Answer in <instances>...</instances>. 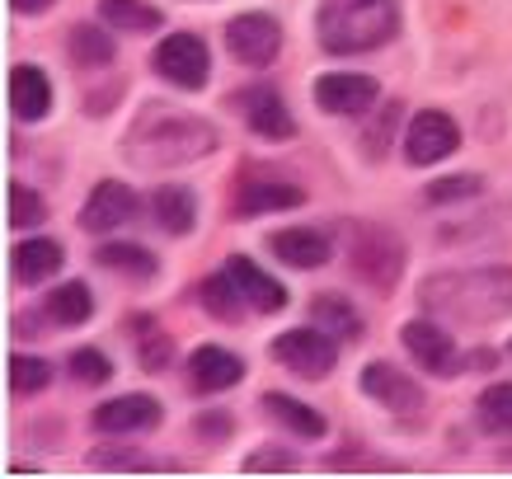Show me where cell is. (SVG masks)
Wrapping results in <instances>:
<instances>
[{
    "label": "cell",
    "mask_w": 512,
    "mask_h": 479,
    "mask_svg": "<svg viewBox=\"0 0 512 479\" xmlns=\"http://www.w3.org/2000/svg\"><path fill=\"white\" fill-rule=\"evenodd\" d=\"M212 151H217V127L193 118V113H174L170 104H151L127 137V160L146 165V170L193 165Z\"/></svg>",
    "instance_id": "obj_2"
},
{
    "label": "cell",
    "mask_w": 512,
    "mask_h": 479,
    "mask_svg": "<svg viewBox=\"0 0 512 479\" xmlns=\"http://www.w3.org/2000/svg\"><path fill=\"white\" fill-rule=\"evenodd\" d=\"M395 33H400L395 0H320V47L334 57L386 47Z\"/></svg>",
    "instance_id": "obj_3"
},
{
    "label": "cell",
    "mask_w": 512,
    "mask_h": 479,
    "mask_svg": "<svg viewBox=\"0 0 512 479\" xmlns=\"http://www.w3.org/2000/svg\"><path fill=\"white\" fill-rule=\"evenodd\" d=\"M137 217V193L127 184H118V179H104V184L90 193V202L80 207V226L85 231H118V226H127V221Z\"/></svg>",
    "instance_id": "obj_13"
},
{
    "label": "cell",
    "mask_w": 512,
    "mask_h": 479,
    "mask_svg": "<svg viewBox=\"0 0 512 479\" xmlns=\"http://www.w3.org/2000/svg\"><path fill=\"white\" fill-rule=\"evenodd\" d=\"M94 259L104 263L109 273H123V278H156V259H151V249H141V245H104Z\"/></svg>",
    "instance_id": "obj_27"
},
{
    "label": "cell",
    "mask_w": 512,
    "mask_h": 479,
    "mask_svg": "<svg viewBox=\"0 0 512 479\" xmlns=\"http://www.w3.org/2000/svg\"><path fill=\"white\" fill-rule=\"evenodd\" d=\"M362 390L390 414H419L423 409L419 381H409V371H400L395 362H367L362 367Z\"/></svg>",
    "instance_id": "obj_10"
},
{
    "label": "cell",
    "mask_w": 512,
    "mask_h": 479,
    "mask_svg": "<svg viewBox=\"0 0 512 479\" xmlns=\"http://www.w3.org/2000/svg\"><path fill=\"white\" fill-rule=\"evenodd\" d=\"M235 104H245V123L249 132H259V137H273V141H287L296 132L292 127V113H287V104H282L278 90H268V85H254V90H245Z\"/></svg>",
    "instance_id": "obj_15"
},
{
    "label": "cell",
    "mask_w": 512,
    "mask_h": 479,
    "mask_svg": "<svg viewBox=\"0 0 512 479\" xmlns=\"http://www.w3.org/2000/svg\"><path fill=\"white\" fill-rule=\"evenodd\" d=\"M400 339L423 371H433V376H456L461 371V353H456V339L447 334V325H437V320H409L400 329Z\"/></svg>",
    "instance_id": "obj_9"
},
{
    "label": "cell",
    "mask_w": 512,
    "mask_h": 479,
    "mask_svg": "<svg viewBox=\"0 0 512 479\" xmlns=\"http://www.w3.org/2000/svg\"><path fill=\"white\" fill-rule=\"evenodd\" d=\"M484 188L480 174H456V179H437L433 188H428V202H456V198H475Z\"/></svg>",
    "instance_id": "obj_33"
},
{
    "label": "cell",
    "mask_w": 512,
    "mask_h": 479,
    "mask_svg": "<svg viewBox=\"0 0 512 479\" xmlns=\"http://www.w3.org/2000/svg\"><path fill=\"white\" fill-rule=\"evenodd\" d=\"M231 278L240 282L245 301L259 310V315H278V310L287 306V287H282L278 278H268L264 268L254 259H245V254H231Z\"/></svg>",
    "instance_id": "obj_17"
},
{
    "label": "cell",
    "mask_w": 512,
    "mask_h": 479,
    "mask_svg": "<svg viewBox=\"0 0 512 479\" xmlns=\"http://www.w3.org/2000/svg\"><path fill=\"white\" fill-rule=\"evenodd\" d=\"M419 306L456 325H489L512 315V268H456L419 287Z\"/></svg>",
    "instance_id": "obj_1"
},
{
    "label": "cell",
    "mask_w": 512,
    "mask_h": 479,
    "mask_svg": "<svg viewBox=\"0 0 512 479\" xmlns=\"http://www.w3.org/2000/svg\"><path fill=\"white\" fill-rule=\"evenodd\" d=\"M151 212H156V221L165 226L170 235H184L193 231V217H198V202H193V193L179 184H165L156 188V198H151Z\"/></svg>",
    "instance_id": "obj_21"
},
{
    "label": "cell",
    "mask_w": 512,
    "mask_h": 479,
    "mask_svg": "<svg viewBox=\"0 0 512 479\" xmlns=\"http://www.w3.org/2000/svg\"><path fill=\"white\" fill-rule=\"evenodd\" d=\"M47 217V202L38 198V193H33L29 184H10V226H19V231H24V226H38V221Z\"/></svg>",
    "instance_id": "obj_31"
},
{
    "label": "cell",
    "mask_w": 512,
    "mask_h": 479,
    "mask_svg": "<svg viewBox=\"0 0 512 479\" xmlns=\"http://www.w3.org/2000/svg\"><path fill=\"white\" fill-rule=\"evenodd\" d=\"M156 423H160V400H151V395H118V400H109L94 414L99 433H151Z\"/></svg>",
    "instance_id": "obj_16"
},
{
    "label": "cell",
    "mask_w": 512,
    "mask_h": 479,
    "mask_svg": "<svg viewBox=\"0 0 512 479\" xmlns=\"http://www.w3.org/2000/svg\"><path fill=\"white\" fill-rule=\"evenodd\" d=\"M273 357H278L282 367H292L296 376H306V381H320V376H329L334 371V357H339V348H334V339H329L325 329H287V334H278V343H273Z\"/></svg>",
    "instance_id": "obj_7"
},
{
    "label": "cell",
    "mask_w": 512,
    "mask_h": 479,
    "mask_svg": "<svg viewBox=\"0 0 512 479\" xmlns=\"http://www.w3.org/2000/svg\"><path fill=\"white\" fill-rule=\"evenodd\" d=\"M311 320L325 334H339V339H357L362 334V315L348 306V296H334V292H320L311 301Z\"/></svg>",
    "instance_id": "obj_24"
},
{
    "label": "cell",
    "mask_w": 512,
    "mask_h": 479,
    "mask_svg": "<svg viewBox=\"0 0 512 479\" xmlns=\"http://www.w3.org/2000/svg\"><path fill=\"white\" fill-rule=\"evenodd\" d=\"M43 310H47V320L52 325H85L90 320V310H94V301H90V287L85 282H66V287H52L47 292V301H43Z\"/></svg>",
    "instance_id": "obj_23"
},
{
    "label": "cell",
    "mask_w": 512,
    "mask_h": 479,
    "mask_svg": "<svg viewBox=\"0 0 512 479\" xmlns=\"http://www.w3.org/2000/svg\"><path fill=\"white\" fill-rule=\"evenodd\" d=\"M47 381H52V367L43 357H24V353L10 357V390L15 395H38V390H47Z\"/></svg>",
    "instance_id": "obj_30"
},
{
    "label": "cell",
    "mask_w": 512,
    "mask_h": 479,
    "mask_svg": "<svg viewBox=\"0 0 512 479\" xmlns=\"http://www.w3.org/2000/svg\"><path fill=\"white\" fill-rule=\"evenodd\" d=\"M376 80L357 76V71H334V76L315 80V104L325 113H339V118H353V113H367L376 104Z\"/></svg>",
    "instance_id": "obj_12"
},
{
    "label": "cell",
    "mask_w": 512,
    "mask_h": 479,
    "mask_svg": "<svg viewBox=\"0 0 512 479\" xmlns=\"http://www.w3.org/2000/svg\"><path fill=\"white\" fill-rule=\"evenodd\" d=\"M480 423L489 433H512V381L489 386L480 395Z\"/></svg>",
    "instance_id": "obj_29"
},
{
    "label": "cell",
    "mask_w": 512,
    "mask_h": 479,
    "mask_svg": "<svg viewBox=\"0 0 512 479\" xmlns=\"http://www.w3.org/2000/svg\"><path fill=\"white\" fill-rule=\"evenodd\" d=\"M99 19L118 33H151L160 29V10L146 0H99Z\"/></svg>",
    "instance_id": "obj_25"
},
{
    "label": "cell",
    "mask_w": 512,
    "mask_h": 479,
    "mask_svg": "<svg viewBox=\"0 0 512 479\" xmlns=\"http://www.w3.org/2000/svg\"><path fill=\"white\" fill-rule=\"evenodd\" d=\"M137 357H141V367H146V371H160L165 362H170V339H165V334L151 325V334L137 343Z\"/></svg>",
    "instance_id": "obj_34"
},
{
    "label": "cell",
    "mask_w": 512,
    "mask_h": 479,
    "mask_svg": "<svg viewBox=\"0 0 512 479\" xmlns=\"http://www.w3.org/2000/svg\"><path fill=\"white\" fill-rule=\"evenodd\" d=\"M226 47H231L235 62L268 66L282 47V24L273 15H235L226 24Z\"/></svg>",
    "instance_id": "obj_8"
},
{
    "label": "cell",
    "mask_w": 512,
    "mask_h": 479,
    "mask_svg": "<svg viewBox=\"0 0 512 479\" xmlns=\"http://www.w3.org/2000/svg\"><path fill=\"white\" fill-rule=\"evenodd\" d=\"M240 376H245V362L217 343H207L198 353L188 357V386L198 390V395H221V390L240 386Z\"/></svg>",
    "instance_id": "obj_14"
},
{
    "label": "cell",
    "mask_w": 512,
    "mask_h": 479,
    "mask_svg": "<svg viewBox=\"0 0 512 479\" xmlns=\"http://www.w3.org/2000/svg\"><path fill=\"white\" fill-rule=\"evenodd\" d=\"M10 109L24 123H38L47 109H52V85L38 66H15L10 71Z\"/></svg>",
    "instance_id": "obj_18"
},
{
    "label": "cell",
    "mask_w": 512,
    "mask_h": 479,
    "mask_svg": "<svg viewBox=\"0 0 512 479\" xmlns=\"http://www.w3.org/2000/svg\"><path fill=\"white\" fill-rule=\"evenodd\" d=\"M15 278L24 282V287H38V282H47L52 273H62V245L57 240H24V245H15Z\"/></svg>",
    "instance_id": "obj_20"
},
{
    "label": "cell",
    "mask_w": 512,
    "mask_h": 479,
    "mask_svg": "<svg viewBox=\"0 0 512 479\" xmlns=\"http://www.w3.org/2000/svg\"><path fill=\"white\" fill-rule=\"evenodd\" d=\"M273 254L292 268H325L329 263V235L325 231H306V226H292V231H278L273 240Z\"/></svg>",
    "instance_id": "obj_19"
},
{
    "label": "cell",
    "mask_w": 512,
    "mask_h": 479,
    "mask_svg": "<svg viewBox=\"0 0 512 479\" xmlns=\"http://www.w3.org/2000/svg\"><path fill=\"white\" fill-rule=\"evenodd\" d=\"M10 5H15L19 15H43V10H52L57 0H10Z\"/></svg>",
    "instance_id": "obj_37"
},
{
    "label": "cell",
    "mask_w": 512,
    "mask_h": 479,
    "mask_svg": "<svg viewBox=\"0 0 512 479\" xmlns=\"http://www.w3.org/2000/svg\"><path fill=\"white\" fill-rule=\"evenodd\" d=\"M348 259H353V273L376 292H390L400 282L404 268V245L386 226H353V240H348Z\"/></svg>",
    "instance_id": "obj_4"
},
{
    "label": "cell",
    "mask_w": 512,
    "mask_h": 479,
    "mask_svg": "<svg viewBox=\"0 0 512 479\" xmlns=\"http://www.w3.org/2000/svg\"><path fill=\"white\" fill-rule=\"evenodd\" d=\"M151 66H156V76H165L179 90H202L207 71H212V57H207V43H202L198 33H170L156 47Z\"/></svg>",
    "instance_id": "obj_6"
},
{
    "label": "cell",
    "mask_w": 512,
    "mask_h": 479,
    "mask_svg": "<svg viewBox=\"0 0 512 479\" xmlns=\"http://www.w3.org/2000/svg\"><path fill=\"white\" fill-rule=\"evenodd\" d=\"M306 193L292 184V179H278V174H249L235 184V217H259V212H287V207H301Z\"/></svg>",
    "instance_id": "obj_11"
},
{
    "label": "cell",
    "mask_w": 512,
    "mask_h": 479,
    "mask_svg": "<svg viewBox=\"0 0 512 479\" xmlns=\"http://www.w3.org/2000/svg\"><path fill=\"white\" fill-rule=\"evenodd\" d=\"M249 475H268V470H296V456H287V451H254L245 461Z\"/></svg>",
    "instance_id": "obj_36"
},
{
    "label": "cell",
    "mask_w": 512,
    "mask_h": 479,
    "mask_svg": "<svg viewBox=\"0 0 512 479\" xmlns=\"http://www.w3.org/2000/svg\"><path fill=\"white\" fill-rule=\"evenodd\" d=\"M240 282L231 278V268H226V273H217V278H207L202 282V306L212 310V315H217V320H226V325H231V320H240Z\"/></svg>",
    "instance_id": "obj_28"
},
{
    "label": "cell",
    "mask_w": 512,
    "mask_h": 479,
    "mask_svg": "<svg viewBox=\"0 0 512 479\" xmlns=\"http://www.w3.org/2000/svg\"><path fill=\"white\" fill-rule=\"evenodd\" d=\"M264 409L278 418L282 428H292L296 437H325V418L315 414L311 404L292 400V395H282V390H268V395H264Z\"/></svg>",
    "instance_id": "obj_22"
},
{
    "label": "cell",
    "mask_w": 512,
    "mask_h": 479,
    "mask_svg": "<svg viewBox=\"0 0 512 479\" xmlns=\"http://www.w3.org/2000/svg\"><path fill=\"white\" fill-rule=\"evenodd\" d=\"M71 376H76L80 386H104L113 376V362L99 348H80V353H71Z\"/></svg>",
    "instance_id": "obj_32"
},
{
    "label": "cell",
    "mask_w": 512,
    "mask_h": 479,
    "mask_svg": "<svg viewBox=\"0 0 512 479\" xmlns=\"http://www.w3.org/2000/svg\"><path fill=\"white\" fill-rule=\"evenodd\" d=\"M395 118H400V104H386V109H381V123H376V127H367V132H362V146H367V155H372V160H376V155H381V151H386L381 141H386V132H390V127H395Z\"/></svg>",
    "instance_id": "obj_35"
},
{
    "label": "cell",
    "mask_w": 512,
    "mask_h": 479,
    "mask_svg": "<svg viewBox=\"0 0 512 479\" xmlns=\"http://www.w3.org/2000/svg\"><path fill=\"white\" fill-rule=\"evenodd\" d=\"M202 433H221V437H226V433H231V418H226V414H212V418H202Z\"/></svg>",
    "instance_id": "obj_38"
},
{
    "label": "cell",
    "mask_w": 512,
    "mask_h": 479,
    "mask_svg": "<svg viewBox=\"0 0 512 479\" xmlns=\"http://www.w3.org/2000/svg\"><path fill=\"white\" fill-rule=\"evenodd\" d=\"M404 160L409 165H437V160H447L451 151H461V127L456 118L442 109H423L414 113V123L404 127Z\"/></svg>",
    "instance_id": "obj_5"
},
{
    "label": "cell",
    "mask_w": 512,
    "mask_h": 479,
    "mask_svg": "<svg viewBox=\"0 0 512 479\" xmlns=\"http://www.w3.org/2000/svg\"><path fill=\"white\" fill-rule=\"evenodd\" d=\"M66 47H71V62H76L80 71H99V66L113 62V38L104 29H94V24H76Z\"/></svg>",
    "instance_id": "obj_26"
}]
</instances>
